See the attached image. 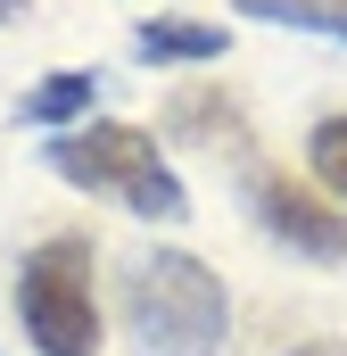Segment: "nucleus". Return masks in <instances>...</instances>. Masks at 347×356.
Returning <instances> with one entry per match:
<instances>
[{
	"label": "nucleus",
	"instance_id": "1",
	"mask_svg": "<svg viewBox=\"0 0 347 356\" xmlns=\"http://www.w3.org/2000/svg\"><path fill=\"white\" fill-rule=\"evenodd\" d=\"M124 332L141 356H215L223 348V323H232V298L215 266H198L190 249H149L124 266Z\"/></svg>",
	"mask_w": 347,
	"mask_h": 356
},
{
	"label": "nucleus",
	"instance_id": "2",
	"mask_svg": "<svg viewBox=\"0 0 347 356\" xmlns=\"http://www.w3.org/2000/svg\"><path fill=\"white\" fill-rule=\"evenodd\" d=\"M50 166L75 182V191L124 199V207L149 216V224H182V216H190V191H182V175L166 166L158 133H141V124H124V116H83V124H67V133L50 141Z\"/></svg>",
	"mask_w": 347,
	"mask_h": 356
},
{
	"label": "nucleus",
	"instance_id": "3",
	"mask_svg": "<svg viewBox=\"0 0 347 356\" xmlns=\"http://www.w3.org/2000/svg\"><path fill=\"white\" fill-rule=\"evenodd\" d=\"M91 241L50 232L17 257V323L33 356H99V290H91Z\"/></svg>",
	"mask_w": 347,
	"mask_h": 356
},
{
	"label": "nucleus",
	"instance_id": "4",
	"mask_svg": "<svg viewBox=\"0 0 347 356\" xmlns=\"http://www.w3.org/2000/svg\"><path fill=\"white\" fill-rule=\"evenodd\" d=\"M248 207H257V224L281 241V249H298V257H323V266H339V257H347V207L331 199V191H314V182H289V175H257Z\"/></svg>",
	"mask_w": 347,
	"mask_h": 356
},
{
	"label": "nucleus",
	"instance_id": "5",
	"mask_svg": "<svg viewBox=\"0 0 347 356\" xmlns=\"http://www.w3.org/2000/svg\"><path fill=\"white\" fill-rule=\"evenodd\" d=\"M223 50H232V33L207 25V17H141L133 25V58L141 67H215Z\"/></svg>",
	"mask_w": 347,
	"mask_h": 356
},
{
	"label": "nucleus",
	"instance_id": "6",
	"mask_svg": "<svg viewBox=\"0 0 347 356\" xmlns=\"http://www.w3.org/2000/svg\"><path fill=\"white\" fill-rule=\"evenodd\" d=\"M91 99H99V75L91 67H58V75H42V83L25 91V124H42V133H67V124H83Z\"/></svg>",
	"mask_w": 347,
	"mask_h": 356
},
{
	"label": "nucleus",
	"instance_id": "7",
	"mask_svg": "<svg viewBox=\"0 0 347 356\" xmlns=\"http://www.w3.org/2000/svg\"><path fill=\"white\" fill-rule=\"evenodd\" d=\"M166 124H174V133H198V149H248V124H240V108H232L215 83H190V91L166 108Z\"/></svg>",
	"mask_w": 347,
	"mask_h": 356
},
{
	"label": "nucleus",
	"instance_id": "8",
	"mask_svg": "<svg viewBox=\"0 0 347 356\" xmlns=\"http://www.w3.org/2000/svg\"><path fill=\"white\" fill-rule=\"evenodd\" d=\"M240 17H264V25H298V33H331L347 42V0H232Z\"/></svg>",
	"mask_w": 347,
	"mask_h": 356
},
{
	"label": "nucleus",
	"instance_id": "9",
	"mask_svg": "<svg viewBox=\"0 0 347 356\" xmlns=\"http://www.w3.org/2000/svg\"><path fill=\"white\" fill-rule=\"evenodd\" d=\"M306 166H314V182L347 207V116H323V124L306 133Z\"/></svg>",
	"mask_w": 347,
	"mask_h": 356
},
{
	"label": "nucleus",
	"instance_id": "10",
	"mask_svg": "<svg viewBox=\"0 0 347 356\" xmlns=\"http://www.w3.org/2000/svg\"><path fill=\"white\" fill-rule=\"evenodd\" d=\"M306 356H347V348H339V340H323V348H306Z\"/></svg>",
	"mask_w": 347,
	"mask_h": 356
},
{
	"label": "nucleus",
	"instance_id": "11",
	"mask_svg": "<svg viewBox=\"0 0 347 356\" xmlns=\"http://www.w3.org/2000/svg\"><path fill=\"white\" fill-rule=\"evenodd\" d=\"M8 8H25V0H0V25H8Z\"/></svg>",
	"mask_w": 347,
	"mask_h": 356
}]
</instances>
